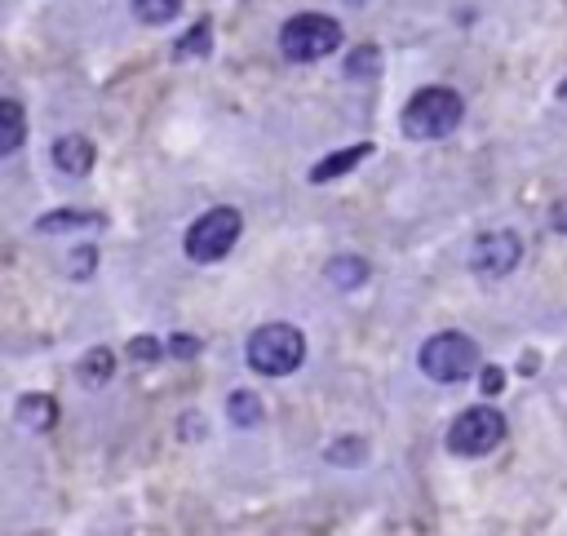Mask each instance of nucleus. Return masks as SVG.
Instances as JSON below:
<instances>
[{"mask_svg": "<svg viewBox=\"0 0 567 536\" xmlns=\"http://www.w3.org/2000/svg\"><path fill=\"white\" fill-rule=\"evenodd\" d=\"M102 226V213H89V208H53L35 221L40 235H62V230H97Z\"/></svg>", "mask_w": 567, "mask_h": 536, "instance_id": "1a4fd4ad", "label": "nucleus"}, {"mask_svg": "<svg viewBox=\"0 0 567 536\" xmlns=\"http://www.w3.org/2000/svg\"><path fill=\"white\" fill-rule=\"evenodd\" d=\"M461 115H465V102L456 89L447 84H425L408 97L403 106V133L416 137V142H434V137H447L461 128Z\"/></svg>", "mask_w": 567, "mask_h": 536, "instance_id": "f257e3e1", "label": "nucleus"}, {"mask_svg": "<svg viewBox=\"0 0 567 536\" xmlns=\"http://www.w3.org/2000/svg\"><path fill=\"white\" fill-rule=\"evenodd\" d=\"M368 142H359V146H341V151H332L328 159H319L315 168H310V182H332V177H341V173H350L354 164H363L368 159Z\"/></svg>", "mask_w": 567, "mask_h": 536, "instance_id": "9b49d317", "label": "nucleus"}, {"mask_svg": "<svg viewBox=\"0 0 567 536\" xmlns=\"http://www.w3.org/2000/svg\"><path fill=\"white\" fill-rule=\"evenodd\" d=\"M177 9H182V0H133V13L142 22H168V18H177Z\"/></svg>", "mask_w": 567, "mask_h": 536, "instance_id": "6ab92c4d", "label": "nucleus"}, {"mask_svg": "<svg viewBox=\"0 0 567 536\" xmlns=\"http://www.w3.org/2000/svg\"><path fill=\"white\" fill-rule=\"evenodd\" d=\"M75 377H80V385H89V390H102V385L115 377V354H111L106 346H93V350H84V354H80V363H75Z\"/></svg>", "mask_w": 567, "mask_h": 536, "instance_id": "9d476101", "label": "nucleus"}, {"mask_svg": "<svg viewBox=\"0 0 567 536\" xmlns=\"http://www.w3.org/2000/svg\"><path fill=\"white\" fill-rule=\"evenodd\" d=\"M523 257V239L514 230H487L470 248V270L483 279H505Z\"/></svg>", "mask_w": 567, "mask_h": 536, "instance_id": "0eeeda50", "label": "nucleus"}, {"mask_svg": "<svg viewBox=\"0 0 567 536\" xmlns=\"http://www.w3.org/2000/svg\"><path fill=\"white\" fill-rule=\"evenodd\" d=\"M244 354H248V368L252 372H261V377H288L306 359V337L292 323H261L248 337Z\"/></svg>", "mask_w": 567, "mask_h": 536, "instance_id": "f03ea898", "label": "nucleus"}, {"mask_svg": "<svg viewBox=\"0 0 567 536\" xmlns=\"http://www.w3.org/2000/svg\"><path fill=\"white\" fill-rule=\"evenodd\" d=\"M558 97H563V102H567V80H563V84H558Z\"/></svg>", "mask_w": 567, "mask_h": 536, "instance_id": "393cba45", "label": "nucleus"}, {"mask_svg": "<svg viewBox=\"0 0 567 536\" xmlns=\"http://www.w3.org/2000/svg\"><path fill=\"white\" fill-rule=\"evenodd\" d=\"M93 266H97V252L84 244V248H75L71 252V261H66V270H71V279H89L93 275Z\"/></svg>", "mask_w": 567, "mask_h": 536, "instance_id": "aec40b11", "label": "nucleus"}, {"mask_svg": "<svg viewBox=\"0 0 567 536\" xmlns=\"http://www.w3.org/2000/svg\"><path fill=\"white\" fill-rule=\"evenodd\" d=\"M93 142L84 137V133H62L58 142H53V164H58V173H66V177H84L89 168H93Z\"/></svg>", "mask_w": 567, "mask_h": 536, "instance_id": "6e6552de", "label": "nucleus"}, {"mask_svg": "<svg viewBox=\"0 0 567 536\" xmlns=\"http://www.w3.org/2000/svg\"><path fill=\"white\" fill-rule=\"evenodd\" d=\"M128 359L133 363H155L159 359V341L155 337H133L128 341Z\"/></svg>", "mask_w": 567, "mask_h": 536, "instance_id": "412c9836", "label": "nucleus"}, {"mask_svg": "<svg viewBox=\"0 0 567 536\" xmlns=\"http://www.w3.org/2000/svg\"><path fill=\"white\" fill-rule=\"evenodd\" d=\"M337 44H341V22L328 13H297L279 27V49L292 62H319L337 53Z\"/></svg>", "mask_w": 567, "mask_h": 536, "instance_id": "20e7f679", "label": "nucleus"}, {"mask_svg": "<svg viewBox=\"0 0 567 536\" xmlns=\"http://www.w3.org/2000/svg\"><path fill=\"white\" fill-rule=\"evenodd\" d=\"M22 133H27V120H22V106L13 97L0 102V155H13L22 146Z\"/></svg>", "mask_w": 567, "mask_h": 536, "instance_id": "ddd939ff", "label": "nucleus"}, {"mask_svg": "<svg viewBox=\"0 0 567 536\" xmlns=\"http://www.w3.org/2000/svg\"><path fill=\"white\" fill-rule=\"evenodd\" d=\"M332 465H363V456H368V443L363 439H337V443H328V452H323Z\"/></svg>", "mask_w": 567, "mask_h": 536, "instance_id": "a211bd4d", "label": "nucleus"}, {"mask_svg": "<svg viewBox=\"0 0 567 536\" xmlns=\"http://www.w3.org/2000/svg\"><path fill=\"white\" fill-rule=\"evenodd\" d=\"M168 350H173V354H182V359H190V354L199 350V341H195V337H173V341H168Z\"/></svg>", "mask_w": 567, "mask_h": 536, "instance_id": "5701e85b", "label": "nucleus"}, {"mask_svg": "<svg viewBox=\"0 0 567 536\" xmlns=\"http://www.w3.org/2000/svg\"><path fill=\"white\" fill-rule=\"evenodd\" d=\"M416 363H421V372H425L430 381H465V377L478 368V346H474V337H465V332H434V337L421 346Z\"/></svg>", "mask_w": 567, "mask_h": 536, "instance_id": "39448f33", "label": "nucleus"}, {"mask_svg": "<svg viewBox=\"0 0 567 536\" xmlns=\"http://www.w3.org/2000/svg\"><path fill=\"white\" fill-rule=\"evenodd\" d=\"M226 416H230V425H257L261 421V399L252 394V390H235L230 399H226Z\"/></svg>", "mask_w": 567, "mask_h": 536, "instance_id": "2eb2a0df", "label": "nucleus"}, {"mask_svg": "<svg viewBox=\"0 0 567 536\" xmlns=\"http://www.w3.org/2000/svg\"><path fill=\"white\" fill-rule=\"evenodd\" d=\"M208 44H213V27H208V22H195V27L177 40L173 58H199V53H208Z\"/></svg>", "mask_w": 567, "mask_h": 536, "instance_id": "f3484780", "label": "nucleus"}, {"mask_svg": "<svg viewBox=\"0 0 567 536\" xmlns=\"http://www.w3.org/2000/svg\"><path fill=\"white\" fill-rule=\"evenodd\" d=\"M501 385H505V377H501V368H487V372H483V394H496Z\"/></svg>", "mask_w": 567, "mask_h": 536, "instance_id": "b1692460", "label": "nucleus"}, {"mask_svg": "<svg viewBox=\"0 0 567 536\" xmlns=\"http://www.w3.org/2000/svg\"><path fill=\"white\" fill-rule=\"evenodd\" d=\"M239 230H244V217H239V208H230V204H217V208H208V213H199V217L190 221V230H186L182 248H186V257H190V261L208 266V261H221V257L235 248Z\"/></svg>", "mask_w": 567, "mask_h": 536, "instance_id": "7ed1b4c3", "label": "nucleus"}, {"mask_svg": "<svg viewBox=\"0 0 567 536\" xmlns=\"http://www.w3.org/2000/svg\"><path fill=\"white\" fill-rule=\"evenodd\" d=\"M13 416H18L27 430H49V425L58 421V403H53L49 394H22L18 408H13Z\"/></svg>", "mask_w": 567, "mask_h": 536, "instance_id": "f8f14e48", "label": "nucleus"}, {"mask_svg": "<svg viewBox=\"0 0 567 536\" xmlns=\"http://www.w3.org/2000/svg\"><path fill=\"white\" fill-rule=\"evenodd\" d=\"M549 226L567 235V195H563V199H554V208H549Z\"/></svg>", "mask_w": 567, "mask_h": 536, "instance_id": "4be33fe9", "label": "nucleus"}, {"mask_svg": "<svg viewBox=\"0 0 567 536\" xmlns=\"http://www.w3.org/2000/svg\"><path fill=\"white\" fill-rule=\"evenodd\" d=\"M323 275H328V284H332V288H359V284L368 279V261H363V257L341 252V257H332V261H328V270H323Z\"/></svg>", "mask_w": 567, "mask_h": 536, "instance_id": "4468645a", "label": "nucleus"}, {"mask_svg": "<svg viewBox=\"0 0 567 536\" xmlns=\"http://www.w3.org/2000/svg\"><path fill=\"white\" fill-rule=\"evenodd\" d=\"M501 439H505V416L496 408H487V403L465 408L447 425V452H456V456H487Z\"/></svg>", "mask_w": 567, "mask_h": 536, "instance_id": "423d86ee", "label": "nucleus"}, {"mask_svg": "<svg viewBox=\"0 0 567 536\" xmlns=\"http://www.w3.org/2000/svg\"><path fill=\"white\" fill-rule=\"evenodd\" d=\"M377 66H381L377 44H359V49L346 58V75H350V80H377Z\"/></svg>", "mask_w": 567, "mask_h": 536, "instance_id": "dca6fc26", "label": "nucleus"}]
</instances>
